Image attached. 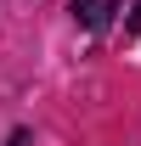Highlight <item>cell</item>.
<instances>
[{
  "label": "cell",
  "mask_w": 141,
  "mask_h": 146,
  "mask_svg": "<svg viewBox=\"0 0 141 146\" xmlns=\"http://www.w3.org/2000/svg\"><path fill=\"white\" fill-rule=\"evenodd\" d=\"M119 11V0H73V17L85 28H107V17Z\"/></svg>",
  "instance_id": "6da1fadb"
},
{
  "label": "cell",
  "mask_w": 141,
  "mask_h": 146,
  "mask_svg": "<svg viewBox=\"0 0 141 146\" xmlns=\"http://www.w3.org/2000/svg\"><path fill=\"white\" fill-rule=\"evenodd\" d=\"M6 146H28V129H11V135H6Z\"/></svg>",
  "instance_id": "7a4b0ae2"
},
{
  "label": "cell",
  "mask_w": 141,
  "mask_h": 146,
  "mask_svg": "<svg viewBox=\"0 0 141 146\" xmlns=\"http://www.w3.org/2000/svg\"><path fill=\"white\" fill-rule=\"evenodd\" d=\"M130 34H141V0H136V11H130V23H124Z\"/></svg>",
  "instance_id": "3957f363"
}]
</instances>
